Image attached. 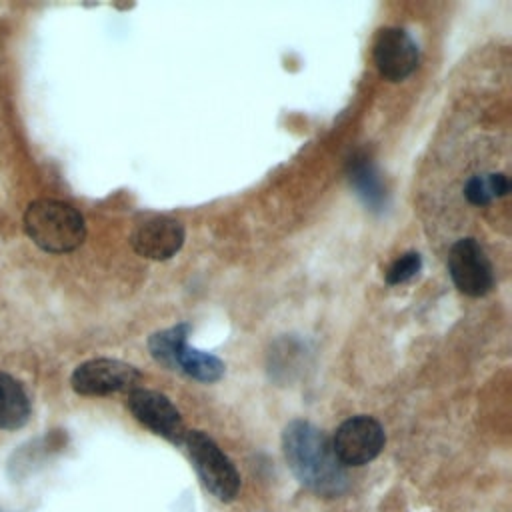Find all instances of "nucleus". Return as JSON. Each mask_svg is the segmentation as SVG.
I'll return each mask as SVG.
<instances>
[{
	"instance_id": "obj_3",
	"label": "nucleus",
	"mask_w": 512,
	"mask_h": 512,
	"mask_svg": "<svg viewBox=\"0 0 512 512\" xmlns=\"http://www.w3.org/2000/svg\"><path fill=\"white\" fill-rule=\"evenodd\" d=\"M182 444L204 488L220 502H232L240 490V474L220 446L200 430H190Z\"/></svg>"
},
{
	"instance_id": "obj_6",
	"label": "nucleus",
	"mask_w": 512,
	"mask_h": 512,
	"mask_svg": "<svg viewBox=\"0 0 512 512\" xmlns=\"http://www.w3.org/2000/svg\"><path fill=\"white\" fill-rule=\"evenodd\" d=\"M448 272L456 288L468 296H484L494 286L492 262L474 238H462L450 248Z\"/></svg>"
},
{
	"instance_id": "obj_2",
	"label": "nucleus",
	"mask_w": 512,
	"mask_h": 512,
	"mask_svg": "<svg viewBox=\"0 0 512 512\" xmlns=\"http://www.w3.org/2000/svg\"><path fill=\"white\" fill-rule=\"evenodd\" d=\"M24 230L38 248L52 254L76 250L86 238L82 214L74 206L52 198H40L28 204Z\"/></svg>"
},
{
	"instance_id": "obj_9",
	"label": "nucleus",
	"mask_w": 512,
	"mask_h": 512,
	"mask_svg": "<svg viewBox=\"0 0 512 512\" xmlns=\"http://www.w3.org/2000/svg\"><path fill=\"white\" fill-rule=\"evenodd\" d=\"M132 248L150 260H168L184 244V226L168 216H156L136 226L132 232Z\"/></svg>"
},
{
	"instance_id": "obj_1",
	"label": "nucleus",
	"mask_w": 512,
	"mask_h": 512,
	"mask_svg": "<svg viewBox=\"0 0 512 512\" xmlns=\"http://www.w3.org/2000/svg\"><path fill=\"white\" fill-rule=\"evenodd\" d=\"M282 450L288 468L310 492L326 498L346 492V466L338 460L332 440L312 422L292 420L282 432Z\"/></svg>"
},
{
	"instance_id": "obj_7",
	"label": "nucleus",
	"mask_w": 512,
	"mask_h": 512,
	"mask_svg": "<svg viewBox=\"0 0 512 512\" xmlns=\"http://www.w3.org/2000/svg\"><path fill=\"white\" fill-rule=\"evenodd\" d=\"M128 410L132 416L150 428L154 434L174 442L182 444L188 430L184 426V420L176 406L160 392L156 390H146V388H134L128 394Z\"/></svg>"
},
{
	"instance_id": "obj_14",
	"label": "nucleus",
	"mask_w": 512,
	"mask_h": 512,
	"mask_svg": "<svg viewBox=\"0 0 512 512\" xmlns=\"http://www.w3.org/2000/svg\"><path fill=\"white\" fill-rule=\"evenodd\" d=\"M188 332H190V324L182 322V324H176L172 328H166V330H160V332L152 334L150 340H148V348H150L152 358L156 362H160L162 366L170 368L174 350L180 342H184L188 338Z\"/></svg>"
},
{
	"instance_id": "obj_10",
	"label": "nucleus",
	"mask_w": 512,
	"mask_h": 512,
	"mask_svg": "<svg viewBox=\"0 0 512 512\" xmlns=\"http://www.w3.org/2000/svg\"><path fill=\"white\" fill-rule=\"evenodd\" d=\"M170 370H180L200 382H216L224 376V364L220 358L188 346L186 340L176 346Z\"/></svg>"
},
{
	"instance_id": "obj_15",
	"label": "nucleus",
	"mask_w": 512,
	"mask_h": 512,
	"mask_svg": "<svg viewBox=\"0 0 512 512\" xmlns=\"http://www.w3.org/2000/svg\"><path fill=\"white\" fill-rule=\"evenodd\" d=\"M420 266H422L420 254L418 252H406L390 264V268L386 270V282L392 284V286L408 282L410 278H414L420 272Z\"/></svg>"
},
{
	"instance_id": "obj_4",
	"label": "nucleus",
	"mask_w": 512,
	"mask_h": 512,
	"mask_svg": "<svg viewBox=\"0 0 512 512\" xmlns=\"http://www.w3.org/2000/svg\"><path fill=\"white\" fill-rule=\"evenodd\" d=\"M142 374L122 360L94 358L80 364L70 378L72 388L82 396H106L114 392H132Z\"/></svg>"
},
{
	"instance_id": "obj_12",
	"label": "nucleus",
	"mask_w": 512,
	"mask_h": 512,
	"mask_svg": "<svg viewBox=\"0 0 512 512\" xmlns=\"http://www.w3.org/2000/svg\"><path fill=\"white\" fill-rule=\"evenodd\" d=\"M350 182L356 188L358 196L364 200L366 206H370L372 210H380L384 200H386V192L384 186L380 182V176L376 172V168L372 166V162L366 156H354L350 160Z\"/></svg>"
},
{
	"instance_id": "obj_5",
	"label": "nucleus",
	"mask_w": 512,
	"mask_h": 512,
	"mask_svg": "<svg viewBox=\"0 0 512 512\" xmlns=\"http://www.w3.org/2000/svg\"><path fill=\"white\" fill-rule=\"evenodd\" d=\"M384 442V428L370 416H352L344 420L332 436V448L344 466L372 462L382 452Z\"/></svg>"
},
{
	"instance_id": "obj_8",
	"label": "nucleus",
	"mask_w": 512,
	"mask_h": 512,
	"mask_svg": "<svg viewBox=\"0 0 512 512\" xmlns=\"http://www.w3.org/2000/svg\"><path fill=\"white\" fill-rule=\"evenodd\" d=\"M374 62L388 80H404L418 66V46L402 28H382L374 42Z\"/></svg>"
},
{
	"instance_id": "obj_11",
	"label": "nucleus",
	"mask_w": 512,
	"mask_h": 512,
	"mask_svg": "<svg viewBox=\"0 0 512 512\" xmlns=\"http://www.w3.org/2000/svg\"><path fill=\"white\" fill-rule=\"evenodd\" d=\"M30 410V400L22 384L10 374L0 372V428H22L30 418Z\"/></svg>"
},
{
	"instance_id": "obj_13",
	"label": "nucleus",
	"mask_w": 512,
	"mask_h": 512,
	"mask_svg": "<svg viewBox=\"0 0 512 512\" xmlns=\"http://www.w3.org/2000/svg\"><path fill=\"white\" fill-rule=\"evenodd\" d=\"M510 192L508 176L502 172L474 174L464 184V196L474 206H486Z\"/></svg>"
}]
</instances>
